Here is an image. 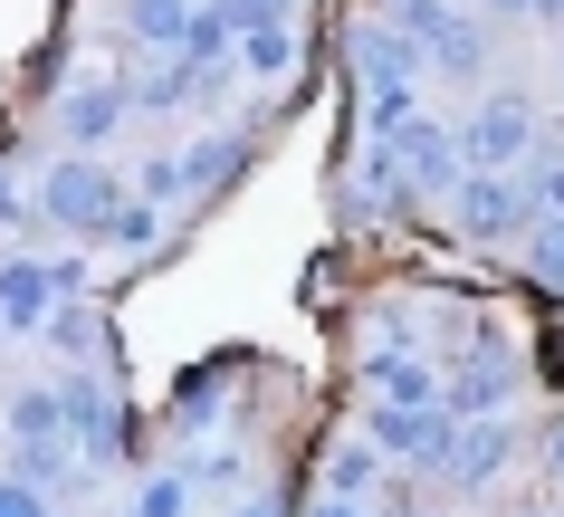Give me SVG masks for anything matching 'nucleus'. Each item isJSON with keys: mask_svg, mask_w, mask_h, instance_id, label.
Returning <instances> with one entry per match:
<instances>
[{"mask_svg": "<svg viewBox=\"0 0 564 517\" xmlns=\"http://www.w3.org/2000/svg\"><path fill=\"white\" fill-rule=\"evenodd\" d=\"M345 374L355 402L316 451L297 517H478V480L449 460V394H441V335H431V298L392 288L364 306V326H345ZM527 431L498 460V517H564V422L545 431L535 470Z\"/></svg>", "mask_w": 564, "mask_h": 517, "instance_id": "1", "label": "nucleus"}]
</instances>
